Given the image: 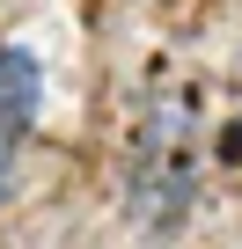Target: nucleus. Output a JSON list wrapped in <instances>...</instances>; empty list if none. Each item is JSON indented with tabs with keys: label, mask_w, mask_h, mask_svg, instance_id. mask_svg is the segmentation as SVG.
I'll use <instances>...</instances> for the list:
<instances>
[{
	"label": "nucleus",
	"mask_w": 242,
	"mask_h": 249,
	"mask_svg": "<svg viewBox=\"0 0 242 249\" xmlns=\"http://www.w3.org/2000/svg\"><path fill=\"white\" fill-rule=\"evenodd\" d=\"M44 110V66L22 52V44H0V132H30Z\"/></svg>",
	"instance_id": "obj_1"
},
{
	"label": "nucleus",
	"mask_w": 242,
	"mask_h": 249,
	"mask_svg": "<svg viewBox=\"0 0 242 249\" xmlns=\"http://www.w3.org/2000/svg\"><path fill=\"white\" fill-rule=\"evenodd\" d=\"M15 191V147H8V132H0V198Z\"/></svg>",
	"instance_id": "obj_2"
}]
</instances>
